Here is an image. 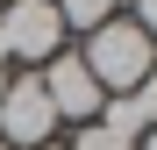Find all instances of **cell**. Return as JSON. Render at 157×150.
Returning a JSON list of instances; mask_svg holds the SVG:
<instances>
[{"instance_id": "obj_1", "label": "cell", "mask_w": 157, "mask_h": 150, "mask_svg": "<svg viewBox=\"0 0 157 150\" xmlns=\"http://www.w3.org/2000/svg\"><path fill=\"white\" fill-rule=\"evenodd\" d=\"M78 64L93 71L100 93H136V86L150 79L157 50H150V36L136 29V21H100V29L86 36V50H78Z\"/></svg>"}, {"instance_id": "obj_2", "label": "cell", "mask_w": 157, "mask_h": 150, "mask_svg": "<svg viewBox=\"0 0 157 150\" xmlns=\"http://www.w3.org/2000/svg\"><path fill=\"white\" fill-rule=\"evenodd\" d=\"M50 129H57V107H50L43 79L36 71L7 79V93H0V143L7 150H36V143H50Z\"/></svg>"}, {"instance_id": "obj_3", "label": "cell", "mask_w": 157, "mask_h": 150, "mask_svg": "<svg viewBox=\"0 0 157 150\" xmlns=\"http://www.w3.org/2000/svg\"><path fill=\"white\" fill-rule=\"evenodd\" d=\"M36 79H43V93H50V107H57V121H78V129H86V121L107 107V93L93 86V71L78 64V50H57Z\"/></svg>"}, {"instance_id": "obj_4", "label": "cell", "mask_w": 157, "mask_h": 150, "mask_svg": "<svg viewBox=\"0 0 157 150\" xmlns=\"http://www.w3.org/2000/svg\"><path fill=\"white\" fill-rule=\"evenodd\" d=\"M50 7H57V21H64V29H78V36H93L100 21H114L107 0H50Z\"/></svg>"}, {"instance_id": "obj_5", "label": "cell", "mask_w": 157, "mask_h": 150, "mask_svg": "<svg viewBox=\"0 0 157 150\" xmlns=\"http://www.w3.org/2000/svg\"><path fill=\"white\" fill-rule=\"evenodd\" d=\"M64 150H136V143H121L114 129H100V121H86V129H78V143H64Z\"/></svg>"}, {"instance_id": "obj_6", "label": "cell", "mask_w": 157, "mask_h": 150, "mask_svg": "<svg viewBox=\"0 0 157 150\" xmlns=\"http://www.w3.org/2000/svg\"><path fill=\"white\" fill-rule=\"evenodd\" d=\"M128 100H136V114H143V129H157V64H150V79H143L136 93H128Z\"/></svg>"}, {"instance_id": "obj_7", "label": "cell", "mask_w": 157, "mask_h": 150, "mask_svg": "<svg viewBox=\"0 0 157 150\" xmlns=\"http://www.w3.org/2000/svg\"><path fill=\"white\" fill-rule=\"evenodd\" d=\"M136 29H143L150 50H157V0H136Z\"/></svg>"}, {"instance_id": "obj_8", "label": "cell", "mask_w": 157, "mask_h": 150, "mask_svg": "<svg viewBox=\"0 0 157 150\" xmlns=\"http://www.w3.org/2000/svg\"><path fill=\"white\" fill-rule=\"evenodd\" d=\"M107 7H136V0H107Z\"/></svg>"}, {"instance_id": "obj_9", "label": "cell", "mask_w": 157, "mask_h": 150, "mask_svg": "<svg viewBox=\"0 0 157 150\" xmlns=\"http://www.w3.org/2000/svg\"><path fill=\"white\" fill-rule=\"evenodd\" d=\"M0 93H7V64H0Z\"/></svg>"}, {"instance_id": "obj_10", "label": "cell", "mask_w": 157, "mask_h": 150, "mask_svg": "<svg viewBox=\"0 0 157 150\" xmlns=\"http://www.w3.org/2000/svg\"><path fill=\"white\" fill-rule=\"evenodd\" d=\"M36 150H64V143H36Z\"/></svg>"}, {"instance_id": "obj_11", "label": "cell", "mask_w": 157, "mask_h": 150, "mask_svg": "<svg viewBox=\"0 0 157 150\" xmlns=\"http://www.w3.org/2000/svg\"><path fill=\"white\" fill-rule=\"evenodd\" d=\"M143 150H157V129H150V143H143Z\"/></svg>"}, {"instance_id": "obj_12", "label": "cell", "mask_w": 157, "mask_h": 150, "mask_svg": "<svg viewBox=\"0 0 157 150\" xmlns=\"http://www.w3.org/2000/svg\"><path fill=\"white\" fill-rule=\"evenodd\" d=\"M0 7H7V0H0Z\"/></svg>"}, {"instance_id": "obj_13", "label": "cell", "mask_w": 157, "mask_h": 150, "mask_svg": "<svg viewBox=\"0 0 157 150\" xmlns=\"http://www.w3.org/2000/svg\"><path fill=\"white\" fill-rule=\"evenodd\" d=\"M0 150H7V143H0Z\"/></svg>"}]
</instances>
